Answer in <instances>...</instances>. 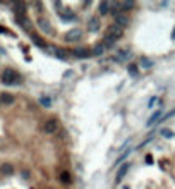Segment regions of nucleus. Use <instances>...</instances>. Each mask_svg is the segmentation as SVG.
<instances>
[{
	"label": "nucleus",
	"mask_w": 175,
	"mask_h": 189,
	"mask_svg": "<svg viewBox=\"0 0 175 189\" xmlns=\"http://www.w3.org/2000/svg\"><path fill=\"white\" fill-rule=\"evenodd\" d=\"M0 81L7 86H14V84H21L23 78H21L14 69H5V71L2 72V76H0Z\"/></svg>",
	"instance_id": "1"
},
{
	"label": "nucleus",
	"mask_w": 175,
	"mask_h": 189,
	"mask_svg": "<svg viewBox=\"0 0 175 189\" xmlns=\"http://www.w3.org/2000/svg\"><path fill=\"white\" fill-rule=\"evenodd\" d=\"M114 12H115V5H114V2L103 0V2L98 3V14H100V16H107V14H114Z\"/></svg>",
	"instance_id": "2"
},
{
	"label": "nucleus",
	"mask_w": 175,
	"mask_h": 189,
	"mask_svg": "<svg viewBox=\"0 0 175 189\" xmlns=\"http://www.w3.org/2000/svg\"><path fill=\"white\" fill-rule=\"evenodd\" d=\"M81 38H82V31L79 30V28H72V30H69L65 33V41H69V43L79 41Z\"/></svg>",
	"instance_id": "3"
},
{
	"label": "nucleus",
	"mask_w": 175,
	"mask_h": 189,
	"mask_svg": "<svg viewBox=\"0 0 175 189\" xmlns=\"http://www.w3.org/2000/svg\"><path fill=\"white\" fill-rule=\"evenodd\" d=\"M43 131H45L46 134H55L58 131V121H57V119H48V121H45V124H43Z\"/></svg>",
	"instance_id": "4"
},
{
	"label": "nucleus",
	"mask_w": 175,
	"mask_h": 189,
	"mask_svg": "<svg viewBox=\"0 0 175 189\" xmlns=\"http://www.w3.org/2000/svg\"><path fill=\"white\" fill-rule=\"evenodd\" d=\"M71 53L76 57V59H89V57H93L91 50L86 48V46H81V48H74V50H71Z\"/></svg>",
	"instance_id": "5"
},
{
	"label": "nucleus",
	"mask_w": 175,
	"mask_h": 189,
	"mask_svg": "<svg viewBox=\"0 0 175 189\" xmlns=\"http://www.w3.org/2000/svg\"><path fill=\"white\" fill-rule=\"evenodd\" d=\"M122 33H124V28L120 26V24L114 23V24H110V26H108L107 35H108V36H112V38H115V40H119L120 36H122Z\"/></svg>",
	"instance_id": "6"
},
{
	"label": "nucleus",
	"mask_w": 175,
	"mask_h": 189,
	"mask_svg": "<svg viewBox=\"0 0 175 189\" xmlns=\"http://www.w3.org/2000/svg\"><path fill=\"white\" fill-rule=\"evenodd\" d=\"M114 16H115V23H117V24H120L122 28L129 26L130 19H129V17H127L124 12H119V10H115V12H114Z\"/></svg>",
	"instance_id": "7"
},
{
	"label": "nucleus",
	"mask_w": 175,
	"mask_h": 189,
	"mask_svg": "<svg viewBox=\"0 0 175 189\" xmlns=\"http://www.w3.org/2000/svg\"><path fill=\"white\" fill-rule=\"evenodd\" d=\"M162 114H163V110H155L153 112V115L148 119V122H146V126L148 127H151V126H155L156 122L160 121V117H162Z\"/></svg>",
	"instance_id": "8"
},
{
	"label": "nucleus",
	"mask_w": 175,
	"mask_h": 189,
	"mask_svg": "<svg viewBox=\"0 0 175 189\" xmlns=\"http://www.w3.org/2000/svg\"><path fill=\"white\" fill-rule=\"evenodd\" d=\"M36 24H38V26L41 28V30L45 31V33H48V31H50V28H52V26H50V21L46 19V17H43V16H40V17H38Z\"/></svg>",
	"instance_id": "9"
},
{
	"label": "nucleus",
	"mask_w": 175,
	"mask_h": 189,
	"mask_svg": "<svg viewBox=\"0 0 175 189\" xmlns=\"http://www.w3.org/2000/svg\"><path fill=\"white\" fill-rule=\"evenodd\" d=\"M14 94L12 93H0V101H2V105H12L14 103Z\"/></svg>",
	"instance_id": "10"
},
{
	"label": "nucleus",
	"mask_w": 175,
	"mask_h": 189,
	"mask_svg": "<svg viewBox=\"0 0 175 189\" xmlns=\"http://www.w3.org/2000/svg\"><path fill=\"white\" fill-rule=\"evenodd\" d=\"M105 52H107V48H105L101 43H100V45H94L93 48H91V53H93V57H101Z\"/></svg>",
	"instance_id": "11"
},
{
	"label": "nucleus",
	"mask_w": 175,
	"mask_h": 189,
	"mask_svg": "<svg viewBox=\"0 0 175 189\" xmlns=\"http://www.w3.org/2000/svg\"><path fill=\"white\" fill-rule=\"evenodd\" d=\"M0 172H2L3 176H12L14 174V165L12 163H3V165H0Z\"/></svg>",
	"instance_id": "12"
},
{
	"label": "nucleus",
	"mask_w": 175,
	"mask_h": 189,
	"mask_svg": "<svg viewBox=\"0 0 175 189\" xmlns=\"http://www.w3.org/2000/svg\"><path fill=\"white\" fill-rule=\"evenodd\" d=\"M129 57H130V52H129V50H119V52H117L115 60H117V62H124V60H127Z\"/></svg>",
	"instance_id": "13"
},
{
	"label": "nucleus",
	"mask_w": 175,
	"mask_h": 189,
	"mask_svg": "<svg viewBox=\"0 0 175 189\" xmlns=\"http://www.w3.org/2000/svg\"><path fill=\"white\" fill-rule=\"evenodd\" d=\"M58 179H60L62 184H71L72 182V177H71V174H69L67 170H62L60 176H58Z\"/></svg>",
	"instance_id": "14"
},
{
	"label": "nucleus",
	"mask_w": 175,
	"mask_h": 189,
	"mask_svg": "<svg viewBox=\"0 0 175 189\" xmlns=\"http://www.w3.org/2000/svg\"><path fill=\"white\" fill-rule=\"evenodd\" d=\"M129 163H124L122 167L119 169V172H117V181H122L124 177H125V174H127V170H129Z\"/></svg>",
	"instance_id": "15"
},
{
	"label": "nucleus",
	"mask_w": 175,
	"mask_h": 189,
	"mask_svg": "<svg viewBox=\"0 0 175 189\" xmlns=\"http://www.w3.org/2000/svg\"><path fill=\"white\" fill-rule=\"evenodd\" d=\"M115 41H117L115 38H112V36L105 35V38H103V41H101V45H103L105 48H112V46L115 45Z\"/></svg>",
	"instance_id": "16"
},
{
	"label": "nucleus",
	"mask_w": 175,
	"mask_h": 189,
	"mask_svg": "<svg viewBox=\"0 0 175 189\" xmlns=\"http://www.w3.org/2000/svg\"><path fill=\"white\" fill-rule=\"evenodd\" d=\"M88 26H89L91 31L98 30V28H100V19H98V17H91V19L88 21Z\"/></svg>",
	"instance_id": "17"
},
{
	"label": "nucleus",
	"mask_w": 175,
	"mask_h": 189,
	"mask_svg": "<svg viewBox=\"0 0 175 189\" xmlns=\"http://www.w3.org/2000/svg\"><path fill=\"white\" fill-rule=\"evenodd\" d=\"M31 38H33V41H34V45H38V46H43V48H46V45L43 43V38L41 36H38L34 31L31 33Z\"/></svg>",
	"instance_id": "18"
},
{
	"label": "nucleus",
	"mask_w": 175,
	"mask_h": 189,
	"mask_svg": "<svg viewBox=\"0 0 175 189\" xmlns=\"http://www.w3.org/2000/svg\"><path fill=\"white\" fill-rule=\"evenodd\" d=\"M139 65L143 69H149L153 65V60H149L148 57H141V59H139Z\"/></svg>",
	"instance_id": "19"
},
{
	"label": "nucleus",
	"mask_w": 175,
	"mask_h": 189,
	"mask_svg": "<svg viewBox=\"0 0 175 189\" xmlns=\"http://www.w3.org/2000/svg\"><path fill=\"white\" fill-rule=\"evenodd\" d=\"M40 105H43L45 108H50L52 107V100L48 96H40Z\"/></svg>",
	"instance_id": "20"
},
{
	"label": "nucleus",
	"mask_w": 175,
	"mask_h": 189,
	"mask_svg": "<svg viewBox=\"0 0 175 189\" xmlns=\"http://www.w3.org/2000/svg\"><path fill=\"white\" fill-rule=\"evenodd\" d=\"M137 72H139V65H137V64H129V74L136 76Z\"/></svg>",
	"instance_id": "21"
},
{
	"label": "nucleus",
	"mask_w": 175,
	"mask_h": 189,
	"mask_svg": "<svg viewBox=\"0 0 175 189\" xmlns=\"http://www.w3.org/2000/svg\"><path fill=\"white\" fill-rule=\"evenodd\" d=\"M162 136L163 138H173V131H170V129H162Z\"/></svg>",
	"instance_id": "22"
},
{
	"label": "nucleus",
	"mask_w": 175,
	"mask_h": 189,
	"mask_svg": "<svg viewBox=\"0 0 175 189\" xmlns=\"http://www.w3.org/2000/svg\"><path fill=\"white\" fill-rule=\"evenodd\" d=\"M130 151H132V150H127V151H124V153H122V155H120V158H119V160H117V163H120V162H122V160H124V158H125V157H127V155H130Z\"/></svg>",
	"instance_id": "23"
},
{
	"label": "nucleus",
	"mask_w": 175,
	"mask_h": 189,
	"mask_svg": "<svg viewBox=\"0 0 175 189\" xmlns=\"http://www.w3.org/2000/svg\"><path fill=\"white\" fill-rule=\"evenodd\" d=\"M156 101H158V98H156V96H155V98H153V100H151V101H149V103H148V107H149V108H151V107H153V105H155V103H156Z\"/></svg>",
	"instance_id": "24"
},
{
	"label": "nucleus",
	"mask_w": 175,
	"mask_h": 189,
	"mask_svg": "<svg viewBox=\"0 0 175 189\" xmlns=\"http://www.w3.org/2000/svg\"><path fill=\"white\" fill-rule=\"evenodd\" d=\"M23 177H24V179H28V177H29V172H26V170H23Z\"/></svg>",
	"instance_id": "25"
},
{
	"label": "nucleus",
	"mask_w": 175,
	"mask_h": 189,
	"mask_svg": "<svg viewBox=\"0 0 175 189\" xmlns=\"http://www.w3.org/2000/svg\"><path fill=\"white\" fill-rule=\"evenodd\" d=\"M172 40H175V30L172 31Z\"/></svg>",
	"instance_id": "26"
},
{
	"label": "nucleus",
	"mask_w": 175,
	"mask_h": 189,
	"mask_svg": "<svg viewBox=\"0 0 175 189\" xmlns=\"http://www.w3.org/2000/svg\"><path fill=\"white\" fill-rule=\"evenodd\" d=\"M0 107H2V101H0Z\"/></svg>",
	"instance_id": "27"
}]
</instances>
